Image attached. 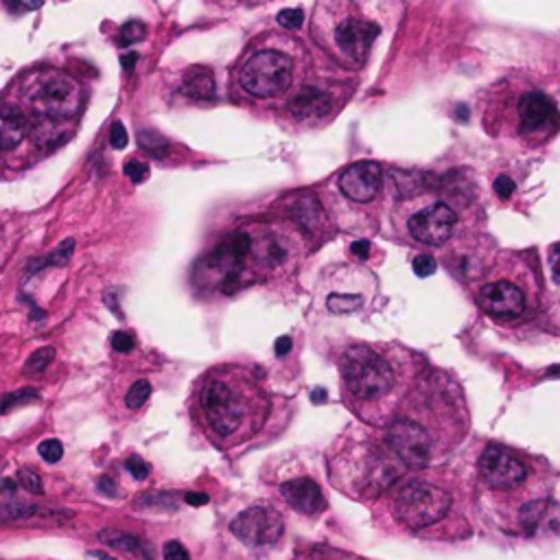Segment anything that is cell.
Returning a JSON list of instances; mask_svg holds the SVG:
<instances>
[{
    "label": "cell",
    "instance_id": "1",
    "mask_svg": "<svg viewBox=\"0 0 560 560\" xmlns=\"http://www.w3.org/2000/svg\"><path fill=\"white\" fill-rule=\"evenodd\" d=\"M23 95L37 118L66 121L82 110V90L77 82L55 68L31 73L25 82Z\"/></svg>",
    "mask_w": 560,
    "mask_h": 560
},
{
    "label": "cell",
    "instance_id": "2",
    "mask_svg": "<svg viewBox=\"0 0 560 560\" xmlns=\"http://www.w3.org/2000/svg\"><path fill=\"white\" fill-rule=\"evenodd\" d=\"M342 376L348 390L362 401H375L390 392L395 376L390 365L375 350L355 346L348 348L342 357Z\"/></svg>",
    "mask_w": 560,
    "mask_h": 560
},
{
    "label": "cell",
    "instance_id": "3",
    "mask_svg": "<svg viewBox=\"0 0 560 560\" xmlns=\"http://www.w3.org/2000/svg\"><path fill=\"white\" fill-rule=\"evenodd\" d=\"M451 495L425 482H409L395 495V515L412 530L435 524L449 513Z\"/></svg>",
    "mask_w": 560,
    "mask_h": 560
},
{
    "label": "cell",
    "instance_id": "4",
    "mask_svg": "<svg viewBox=\"0 0 560 560\" xmlns=\"http://www.w3.org/2000/svg\"><path fill=\"white\" fill-rule=\"evenodd\" d=\"M241 85L258 99L283 95L292 84V59L278 51L255 53L241 70Z\"/></svg>",
    "mask_w": 560,
    "mask_h": 560
},
{
    "label": "cell",
    "instance_id": "5",
    "mask_svg": "<svg viewBox=\"0 0 560 560\" xmlns=\"http://www.w3.org/2000/svg\"><path fill=\"white\" fill-rule=\"evenodd\" d=\"M233 535L247 547H269L280 541L285 532L283 516L267 505H252L230 524Z\"/></svg>",
    "mask_w": 560,
    "mask_h": 560
},
{
    "label": "cell",
    "instance_id": "6",
    "mask_svg": "<svg viewBox=\"0 0 560 560\" xmlns=\"http://www.w3.org/2000/svg\"><path fill=\"white\" fill-rule=\"evenodd\" d=\"M202 407L210 427L219 435H233L244 418V405L224 381H210L204 385Z\"/></svg>",
    "mask_w": 560,
    "mask_h": 560
},
{
    "label": "cell",
    "instance_id": "7",
    "mask_svg": "<svg viewBox=\"0 0 560 560\" xmlns=\"http://www.w3.org/2000/svg\"><path fill=\"white\" fill-rule=\"evenodd\" d=\"M385 443L390 446V451L395 454L403 465L412 468H423L427 466L429 455H432V443H429V435L425 434V429L414 420H395V423L387 427Z\"/></svg>",
    "mask_w": 560,
    "mask_h": 560
},
{
    "label": "cell",
    "instance_id": "8",
    "mask_svg": "<svg viewBox=\"0 0 560 560\" xmlns=\"http://www.w3.org/2000/svg\"><path fill=\"white\" fill-rule=\"evenodd\" d=\"M407 228L420 244L443 245L455 230V213L446 204H432L429 208L414 215L407 222Z\"/></svg>",
    "mask_w": 560,
    "mask_h": 560
},
{
    "label": "cell",
    "instance_id": "9",
    "mask_svg": "<svg viewBox=\"0 0 560 560\" xmlns=\"http://www.w3.org/2000/svg\"><path fill=\"white\" fill-rule=\"evenodd\" d=\"M479 473L490 488L508 490L525 479V466L504 446H488L479 460Z\"/></svg>",
    "mask_w": 560,
    "mask_h": 560
},
{
    "label": "cell",
    "instance_id": "10",
    "mask_svg": "<svg viewBox=\"0 0 560 560\" xmlns=\"http://www.w3.org/2000/svg\"><path fill=\"white\" fill-rule=\"evenodd\" d=\"M381 185H384V171H381L379 165L370 163V160L348 166L339 175V188L353 202H373L376 193L381 191Z\"/></svg>",
    "mask_w": 560,
    "mask_h": 560
},
{
    "label": "cell",
    "instance_id": "11",
    "mask_svg": "<svg viewBox=\"0 0 560 560\" xmlns=\"http://www.w3.org/2000/svg\"><path fill=\"white\" fill-rule=\"evenodd\" d=\"M479 305L493 317H516L524 314L525 298L524 292L508 280H499V283L484 285L479 292Z\"/></svg>",
    "mask_w": 560,
    "mask_h": 560
},
{
    "label": "cell",
    "instance_id": "12",
    "mask_svg": "<svg viewBox=\"0 0 560 560\" xmlns=\"http://www.w3.org/2000/svg\"><path fill=\"white\" fill-rule=\"evenodd\" d=\"M381 34V29L370 20L362 18H348L337 26L335 31V42L339 51L346 53L350 59L355 62H364L368 55L370 46L376 40V35Z\"/></svg>",
    "mask_w": 560,
    "mask_h": 560
},
{
    "label": "cell",
    "instance_id": "13",
    "mask_svg": "<svg viewBox=\"0 0 560 560\" xmlns=\"http://www.w3.org/2000/svg\"><path fill=\"white\" fill-rule=\"evenodd\" d=\"M519 116L524 132H541L549 125L558 123L556 105L547 99L543 93H527L519 104Z\"/></svg>",
    "mask_w": 560,
    "mask_h": 560
},
{
    "label": "cell",
    "instance_id": "14",
    "mask_svg": "<svg viewBox=\"0 0 560 560\" xmlns=\"http://www.w3.org/2000/svg\"><path fill=\"white\" fill-rule=\"evenodd\" d=\"M252 245L255 244H252L250 235L235 233L215 247V252L208 256L206 263L210 267L225 269V276H230V274H236V276H239L241 263H244L245 256L252 252Z\"/></svg>",
    "mask_w": 560,
    "mask_h": 560
},
{
    "label": "cell",
    "instance_id": "15",
    "mask_svg": "<svg viewBox=\"0 0 560 560\" xmlns=\"http://www.w3.org/2000/svg\"><path fill=\"white\" fill-rule=\"evenodd\" d=\"M280 495L294 510L303 515H317L320 510H325V495H322L320 486H317L314 479L309 477L285 482L280 486Z\"/></svg>",
    "mask_w": 560,
    "mask_h": 560
},
{
    "label": "cell",
    "instance_id": "16",
    "mask_svg": "<svg viewBox=\"0 0 560 560\" xmlns=\"http://www.w3.org/2000/svg\"><path fill=\"white\" fill-rule=\"evenodd\" d=\"M31 123L26 121L18 107H0V152L3 149H15L29 136Z\"/></svg>",
    "mask_w": 560,
    "mask_h": 560
},
{
    "label": "cell",
    "instance_id": "17",
    "mask_svg": "<svg viewBox=\"0 0 560 560\" xmlns=\"http://www.w3.org/2000/svg\"><path fill=\"white\" fill-rule=\"evenodd\" d=\"M333 101L331 96L317 88H305L303 93H298L289 104V112L300 121H309V118H322L328 115Z\"/></svg>",
    "mask_w": 560,
    "mask_h": 560
},
{
    "label": "cell",
    "instance_id": "18",
    "mask_svg": "<svg viewBox=\"0 0 560 560\" xmlns=\"http://www.w3.org/2000/svg\"><path fill=\"white\" fill-rule=\"evenodd\" d=\"M289 213H292L295 222L303 225L305 230H311V233L320 230L322 222H325V213H322V206L315 195L294 197L292 204H289Z\"/></svg>",
    "mask_w": 560,
    "mask_h": 560
},
{
    "label": "cell",
    "instance_id": "19",
    "mask_svg": "<svg viewBox=\"0 0 560 560\" xmlns=\"http://www.w3.org/2000/svg\"><path fill=\"white\" fill-rule=\"evenodd\" d=\"M182 95L191 96L197 101H208L217 96V85L208 68H191L186 73L185 84H182Z\"/></svg>",
    "mask_w": 560,
    "mask_h": 560
},
{
    "label": "cell",
    "instance_id": "20",
    "mask_svg": "<svg viewBox=\"0 0 560 560\" xmlns=\"http://www.w3.org/2000/svg\"><path fill=\"white\" fill-rule=\"evenodd\" d=\"M59 513L45 505L26 502H5L0 504V524H15V521L34 519V516H57Z\"/></svg>",
    "mask_w": 560,
    "mask_h": 560
},
{
    "label": "cell",
    "instance_id": "21",
    "mask_svg": "<svg viewBox=\"0 0 560 560\" xmlns=\"http://www.w3.org/2000/svg\"><path fill=\"white\" fill-rule=\"evenodd\" d=\"M99 538L105 543V545L115 547V549H118V552L136 554V556H143L145 560H147V556L143 554L145 549H143V543H140L138 536L127 535V532H101Z\"/></svg>",
    "mask_w": 560,
    "mask_h": 560
},
{
    "label": "cell",
    "instance_id": "22",
    "mask_svg": "<svg viewBox=\"0 0 560 560\" xmlns=\"http://www.w3.org/2000/svg\"><path fill=\"white\" fill-rule=\"evenodd\" d=\"M59 123L62 121H51V118H35L31 123L29 134L34 136V140L42 147H51L53 145L62 143V134H59Z\"/></svg>",
    "mask_w": 560,
    "mask_h": 560
},
{
    "label": "cell",
    "instance_id": "23",
    "mask_svg": "<svg viewBox=\"0 0 560 560\" xmlns=\"http://www.w3.org/2000/svg\"><path fill=\"white\" fill-rule=\"evenodd\" d=\"M136 140L145 154H149L152 158H165L166 152H169V143L163 134L154 132V129H140L136 134Z\"/></svg>",
    "mask_w": 560,
    "mask_h": 560
},
{
    "label": "cell",
    "instance_id": "24",
    "mask_svg": "<svg viewBox=\"0 0 560 560\" xmlns=\"http://www.w3.org/2000/svg\"><path fill=\"white\" fill-rule=\"evenodd\" d=\"M73 252H75V241L73 239H66L62 245L57 247L55 252H53V255H48L46 258H42V261L34 263V265L29 267V272H37V269H42V267H62V265H66V263L70 261V256H73Z\"/></svg>",
    "mask_w": 560,
    "mask_h": 560
},
{
    "label": "cell",
    "instance_id": "25",
    "mask_svg": "<svg viewBox=\"0 0 560 560\" xmlns=\"http://www.w3.org/2000/svg\"><path fill=\"white\" fill-rule=\"evenodd\" d=\"M362 295L357 294H331L326 300L328 311H333V314L344 315V314H353V311H357L359 306H362Z\"/></svg>",
    "mask_w": 560,
    "mask_h": 560
},
{
    "label": "cell",
    "instance_id": "26",
    "mask_svg": "<svg viewBox=\"0 0 560 560\" xmlns=\"http://www.w3.org/2000/svg\"><path fill=\"white\" fill-rule=\"evenodd\" d=\"M53 359H55V348H53V346H46V348L35 350V353H31V357L26 359L25 373H26V375H40V373H45L48 365H51Z\"/></svg>",
    "mask_w": 560,
    "mask_h": 560
},
{
    "label": "cell",
    "instance_id": "27",
    "mask_svg": "<svg viewBox=\"0 0 560 560\" xmlns=\"http://www.w3.org/2000/svg\"><path fill=\"white\" fill-rule=\"evenodd\" d=\"M145 35H147V26L140 23V20H129V23L123 25L121 31H118V45H136V42L145 40Z\"/></svg>",
    "mask_w": 560,
    "mask_h": 560
},
{
    "label": "cell",
    "instance_id": "28",
    "mask_svg": "<svg viewBox=\"0 0 560 560\" xmlns=\"http://www.w3.org/2000/svg\"><path fill=\"white\" fill-rule=\"evenodd\" d=\"M149 396H152V385H149V381L143 379V381H136V384L129 387L125 403L129 409H138L147 403Z\"/></svg>",
    "mask_w": 560,
    "mask_h": 560
},
{
    "label": "cell",
    "instance_id": "29",
    "mask_svg": "<svg viewBox=\"0 0 560 560\" xmlns=\"http://www.w3.org/2000/svg\"><path fill=\"white\" fill-rule=\"evenodd\" d=\"M37 451H40L42 460L48 462V465H55V462L62 460V455H64V446L55 438L40 443V446H37Z\"/></svg>",
    "mask_w": 560,
    "mask_h": 560
},
{
    "label": "cell",
    "instance_id": "30",
    "mask_svg": "<svg viewBox=\"0 0 560 560\" xmlns=\"http://www.w3.org/2000/svg\"><path fill=\"white\" fill-rule=\"evenodd\" d=\"M18 482H20V486L34 495H42V490H45V486H42V477L37 475L34 468H20Z\"/></svg>",
    "mask_w": 560,
    "mask_h": 560
},
{
    "label": "cell",
    "instance_id": "31",
    "mask_svg": "<svg viewBox=\"0 0 560 560\" xmlns=\"http://www.w3.org/2000/svg\"><path fill=\"white\" fill-rule=\"evenodd\" d=\"M29 398H37V392L35 390H20V392H14V395L3 396V398H0V414H7L9 409L20 405V403H26Z\"/></svg>",
    "mask_w": 560,
    "mask_h": 560
},
{
    "label": "cell",
    "instance_id": "32",
    "mask_svg": "<svg viewBox=\"0 0 560 560\" xmlns=\"http://www.w3.org/2000/svg\"><path fill=\"white\" fill-rule=\"evenodd\" d=\"M276 20L285 29H300L305 23V14L303 9H283V12H278Z\"/></svg>",
    "mask_w": 560,
    "mask_h": 560
},
{
    "label": "cell",
    "instance_id": "33",
    "mask_svg": "<svg viewBox=\"0 0 560 560\" xmlns=\"http://www.w3.org/2000/svg\"><path fill=\"white\" fill-rule=\"evenodd\" d=\"M412 269H414V274H416L418 278H429V276H434L435 269H438V265H435L434 256L420 255V256L414 258Z\"/></svg>",
    "mask_w": 560,
    "mask_h": 560
},
{
    "label": "cell",
    "instance_id": "34",
    "mask_svg": "<svg viewBox=\"0 0 560 560\" xmlns=\"http://www.w3.org/2000/svg\"><path fill=\"white\" fill-rule=\"evenodd\" d=\"M123 171H125V175L134 182V185H140V182L147 180L149 175V166L140 163V160H129V163H125V166H123Z\"/></svg>",
    "mask_w": 560,
    "mask_h": 560
},
{
    "label": "cell",
    "instance_id": "35",
    "mask_svg": "<svg viewBox=\"0 0 560 560\" xmlns=\"http://www.w3.org/2000/svg\"><path fill=\"white\" fill-rule=\"evenodd\" d=\"M134 346H136V339H134L132 333L116 331L112 335V348L118 350V353H132Z\"/></svg>",
    "mask_w": 560,
    "mask_h": 560
},
{
    "label": "cell",
    "instance_id": "36",
    "mask_svg": "<svg viewBox=\"0 0 560 560\" xmlns=\"http://www.w3.org/2000/svg\"><path fill=\"white\" fill-rule=\"evenodd\" d=\"M125 468L136 479H147L149 473H152V466H149L147 462H145L143 457H138V455L129 457V460L125 462Z\"/></svg>",
    "mask_w": 560,
    "mask_h": 560
},
{
    "label": "cell",
    "instance_id": "37",
    "mask_svg": "<svg viewBox=\"0 0 560 560\" xmlns=\"http://www.w3.org/2000/svg\"><path fill=\"white\" fill-rule=\"evenodd\" d=\"M543 515V502H535V504H527L524 510H521V521H524V525H527L532 530L538 524V516Z\"/></svg>",
    "mask_w": 560,
    "mask_h": 560
},
{
    "label": "cell",
    "instance_id": "38",
    "mask_svg": "<svg viewBox=\"0 0 560 560\" xmlns=\"http://www.w3.org/2000/svg\"><path fill=\"white\" fill-rule=\"evenodd\" d=\"M110 145L115 149H125L127 147V132L123 127L121 121H116L115 125L110 127Z\"/></svg>",
    "mask_w": 560,
    "mask_h": 560
},
{
    "label": "cell",
    "instance_id": "39",
    "mask_svg": "<svg viewBox=\"0 0 560 560\" xmlns=\"http://www.w3.org/2000/svg\"><path fill=\"white\" fill-rule=\"evenodd\" d=\"M265 261L267 263H283L285 261V256H287V250H285L283 245L278 244V241H267L265 244Z\"/></svg>",
    "mask_w": 560,
    "mask_h": 560
},
{
    "label": "cell",
    "instance_id": "40",
    "mask_svg": "<svg viewBox=\"0 0 560 560\" xmlns=\"http://www.w3.org/2000/svg\"><path fill=\"white\" fill-rule=\"evenodd\" d=\"M165 560H191L188 558L186 547L177 541H169L165 545Z\"/></svg>",
    "mask_w": 560,
    "mask_h": 560
},
{
    "label": "cell",
    "instance_id": "41",
    "mask_svg": "<svg viewBox=\"0 0 560 560\" xmlns=\"http://www.w3.org/2000/svg\"><path fill=\"white\" fill-rule=\"evenodd\" d=\"M515 182H513V177H508V175H499L497 180H495V193H497L499 197L502 199H508L510 195H513L515 193Z\"/></svg>",
    "mask_w": 560,
    "mask_h": 560
},
{
    "label": "cell",
    "instance_id": "42",
    "mask_svg": "<svg viewBox=\"0 0 560 560\" xmlns=\"http://www.w3.org/2000/svg\"><path fill=\"white\" fill-rule=\"evenodd\" d=\"M292 346H294L292 337L283 335V337L276 339V344H274V350H276L278 357H285V355H289V350H292Z\"/></svg>",
    "mask_w": 560,
    "mask_h": 560
},
{
    "label": "cell",
    "instance_id": "43",
    "mask_svg": "<svg viewBox=\"0 0 560 560\" xmlns=\"http://www.w3.org/2000/svg\"><path fill=\"white\" fill-rule=\"evenodd\" d=\"M549 263H552V274L554 278L560 283V244L552 247V255H549Z\"/></svg>",
    "mask_w": 560,
    "mask_h": 560
},
{
    "label": "cell",
    "instance_id": "44",
    "mask_svg": "<svg viewBox=\"0 0 560 560\" xmlns=\"http://www.w3.org/2000/svg\"><path fill=\"white\" fill-rule=\"evenodd\" d=\"M350 250H353V255L359 256V258H368L370 256V244H368V241H355V244L350 245Z\"/></svg>",
    "mask_w": 560,
    "mask_h": 560
},
{
    "label": "cell",
    "instance_id": "45",
    "mask_svg": "<svg viewBox=\"0 0 560 560\" xmlns=\"http://www.w3.org/2000/svg\"><path fill=\"white\" fill-rule=\"evenodd\" d=\"M185 502L188 505H206L208 504V495L204 493H186Z\"/></svg>",
    "mask_w": 560,
    "mask_h": 560
},
{
    "label": "cell",
    "instance_id": "46",
    "mask_svg": "<svg viewBox=\"0 0 560 560\" xmlns=\"http://www.w3.org/2000/svg\"><path fill=\"white\" fill-rule=\"evenodd\" d=\"M99 490H101V493H105L107 497H115V495H116V486H115V482H112L110 477H101L99 479Z\"/></svg>",
    "mask_w": 560,
    "mask_h": 560
},
{
    "label": "cell",
    "instance_id": "47",
    "mask_svg": "<svg viewBox=\"0 0 560 560\" xmlns=\"http://www.w3.org/2000/svg\"><path fill=\"white\" fill-rule=\"evenodd\" d=\"M5 7L9 9V12H31V9H37L40 5H26V3H7Z\"/></svg>",
    "mask_w": 560,
    "mask_h": 560
},
{
    "label": "cell",
    "instance_id": "48",
    "mask_svg": "<svg viewBox=\"0 0 560 560\" xmlns=\"http://www.w3.org/2000/svg\"><path fill=\"white\" fill-rule=\"evenodd\" d=\"M136 62H138V53H125V55L121 57V64L125 70H132L136 66Z\"/></svg>",
    "mask_w": 560,
    "mask_h": 560
},
{
    "label": "cell",
    "instance_id": "49",
    "mask_svg": "<svg viewBox=\"0 0 560 560\" xmlns=\"http://www.w3.org/2000/svg\"><path fill=\"white\" fill-rule=\"evenodd\" d=\"M311 401H314V403H325L326 401V390H325V387H315V390L311 392Z\"/></svg>",
    "mask_w": 560,
    "mask_h": 560
},
{
    "label": "cell",
    "instance_id": "50",
    "mask_svg": "<svg viewBox=\"0 0 560 560\" xmlns=\"http://www.w3.org/2000/svg\"><path fill=\"white\" fill-rule=\"evenodd\" d=\"M93 554V556H96L99 560H116L115 556H112V554H105V552H90Z\"/></svg>",
    "mask_w": 560,
    "mask_h": 560
},
{
    "label": "cell",
    "instance_id": "51",
    "mask_svg": "<svg viewBox=\"0 0 560 560\" xmlns=\"http://www.w3.org/2000/svg\"><path fill=\"white\" fill-rule=\"evenodd\" d=\"M15 488V484L12 482V479H5L3 484H0V493H3V490H14Z\"/></svg>",
    "mask_w": 560,
    "mask_h": 560
},
{
    "label": "cell",
    "instance_id": "52",
    "mask_svg": "<svg viewBox=\"0 0 560 560\" xmlns=\"http://www.w3.org/2000/svg\"><path fill=\"white\" fill-rule=\"evenodd\" d=\"M547 376H560V365H554V368H549Z\"/></svg>",
    "mask_w": 560,
    "mask_h": 560
}]
</instances>
